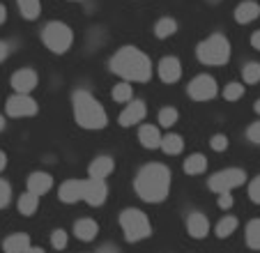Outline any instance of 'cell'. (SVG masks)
Listing matches in <instances>:
<instances>
[{
    "mask_svg": "<svg viewBox=\"0 0 260 253\" xmlns=\"http://www.w3.org/2000/svg\"><path fill=\"white\" fill-rule=\"evenodd\" d=\"M111 72L124 78V83H147L152 78V62L136 46H122L111 58Z\"/></svg>",
    "mask_w": 260,
    "mask_h": 253,
    "instance_id": "1",
    "label": "cell"
},
{
    "mask_svg": "<svg viewBox=\"0 0 260 253\" xmlns=\"http://www.w3.org/2000/svg\"><path fill=\"white\" fill-rule=\"evenodd\" d=\"M136 196L145 203H161L171 191V171L164 164H147L138 171L134 180Z\"/></svg>",
    "mask_w": 260,
    "mask_h": 253,
    "instance_id": "2",
    "label": "cell"
},
{
    "mask_svg": "<svg viewBox=\"0 0 260 253\" xmlns=\"http://www.w3.org/2000/svg\"><path fill=\"white\" fill-rule=\"evenodd\" d=\"M72 108H74V120L83 129H104L108 124V115L99 99H94L88 90H76L72 94Z\"/></svg>",
    "mask_w": 260,
    "mask_h": 253,
    "instance_id": "3",
    "label": "cell"
},
{
    "mask_svg": "<svg viewBox=\"0 0 260 253\" xmlns=\"http://www.w3.org/2000/svg\"><path fill=\"white\" fill-rule=\"evenodd\" d=\"M196 55L203 65H210V67L226 65L231 60V42H228V37L214 33L196 46Z\"/></svg>",
    "mask_w": 260,
    "mask_h": 253,
    "instance_id": "4",
    "label": "cell"
},
{
    "mask_svg": "<svg viewBox=\"0 0 260 253\" xmlns=\"http://www.w3.org/2000/svg\"><path fill=\"white\" fill-rule=\"evenodd\" d=\"M120 228H122L124 237H127L129 242H141V239H147L152 235V224H150L147 214L143 209H136V207L122 209V214H120Z\"/></svg>",
    "mask_w": 260,
    "mask_h": 253,
    "instance_id": "5",
    "label": "cell"
},
{
    "mask_svg": "<svg viewBox=\"0 0 260 253\" xmlns=\"http://www.w3.org/2000/svg\"><path fill=\"white\" fill-rule=\"evenodd\" d=\"M42 42H44V46L51 51V53L62 55L72 49L74 33L67 23H62V21H51V23H46L44 30H42Z\"/></svg>",
    "mask_w": 260,
    "mask_h": 253,
    "instance_id": "6",
    "label": "cell"
},
{
    "mask_svg": "<svg viewBox=\"0 0 260 253\" xmlns=\"http://www.w3.org/2000/svg\"><path fill=\"white\" fill-rule=\"evenodd\" d=\"M244 182H246V173L242 168H223V171L214 173L207 184H210V189L214 194H231L233 189L242 186Z\"/></svg>",
    "mask_w": 260,
    "mask_h": 253,
    "instance_id": "7",
    "label": "cell"
},
{
    "mask_svg": "<svg viewBox=\"0 0 260 253\" xmlns=\"http://www.w3.org/2000/svg\"><path fill=\"white\" fill-rule=\"evenodd\" d=\"M219 94V85H216L214 76L210 74H198L191 83H189V97L196 102H210Z\"/></svg>",
    "mask_w": 260,
    "mask_h": 253,
    "instance_id": "8",
    "label": "cell"
},
{
    "mask_svg": "<svg viewBox=\"0 0 260 253\" xmlns=\"http://www.w3.org/2000/svg\"><path fill=\"white\" fill-rule=\"evenodd\" d=\"M7 115L10 117H32L35 113L40 111L37 102H35L30 94H12L5 104Z\"/></svg>",
    "mask_w": 260,
    "mask_h": 253,
    "instance_id": "9",
    "label": "cell"
},
{
    "mask_svg": "<svg viewBox=\"0 0 260 253\" xmlns=\"http://www.w3.org/2000/svg\"><path fill=\"white\" fill-rule=\"evenodd\" d=\"M106 196H108V186L104 180H85L83 182V200L92 207H99V205L106 203Z\"/></svg>",
    "mask_w": 260,
    "mask_h": 253,
    "instance_id": "10",
    "label": "cell"
},
{
    "mask_svg": "<svg viewBox=\"0 0 260 253\" xmlns=\"http://www.w3.org/2000/svg\"><path fill=\"white\" fill-rule=\"evenodd\" d=\"M12 88L16 94H30L37 88V72L35 69H19L12 74Z\"/></svg>",
    "mask_w": 260,
    "mask_h": 253,
    "instance_id": "11",
    "label": "cell"
},
{
    "mask_svg": "<svg viewBox=\"0 0 260 253\" xmlns=\"http://www.w3.org/2000/svg\"><path fill=\"white\" fill-rule=\"evenodd\" d=\"M159 78L164 83H177L182 76V62L175 55H166V58L159 60Z\"/></svg>",
    "mask_w": 260,
    "mask_h": 253,
    "instance_id": "12",
    "label": "cell"
},
{
    "mask_svg": "<svg viewBox=\"0 0 260 253\" xmlns=\"http://www.w3.org/2000/svg\"><path fill=\"white\" fill-rule=\"evenodd\" d=\"M145 113H147L145 102H141V99H132V102L127 104V108L120 113V124H122V126L138 124V122L145 117Z\"/></svg>",
    "mask_w": 260,
    "mask_h": 253,
    "instance_id": "13",
    "label": "cell"
},
{
    "mask_svg": "<svg viewBox=\"0 0 260 253\" xmlns=\"http://www.w3.org/2000/svg\"><path fill=\"white\" fill-rule=\"evenodd\" d=\"M60 200L67 205L72 203H79L83 200V180H67L60 184V191H58Z\"/></svg>",
    "mask_w": 260,
    "mask_h": 253,
    "instance_id": "14",
    "label": "cell"
},
{
    "mask_svg": "<svg viewBox=\"0 0 260 253\" xmlns=\"http://www.w3.org/2000/svg\"><path fill=\"white\" fill-rule=\"evenodd\" d=\"M51 186H53V177L44 171H37L28 177V194L37 196V198L44 196L46 191H51Z\"/></svg>",
    "mask_w": 260,
    "mask_h": 253,
    "instance_id": "15",
    "label": "cell"
},
{
    "mask_svg": "<svg viewBox=\"0 0 260 253\" xmlns=\"http://www.w3.org/2000/svg\"><path fill=\"white\" fill-rule=\"evenodd\" d=\"M187 230L193 239H203L210 233V221H207V216L201 214V212H191L187 219Z\"/></svg>",
    "mask_w": 260,
    "mask_h": 253,
    "instance_id": "16",
    "label": "cell"
},
{
    "mask_svg": "<svg viewBox=\"0 0 260 253\" xmlns=\"http://www.w3.org/2000/svg\"><path fill=\"white\" fill-rule=\"evenodd\" d=\"M113 171H115V161L111 159V156H106V154L97 156V159L90 164V168H88V173H90L92 180H104V177H108Z\"/></svg>",
    "mask_w": 260,
    "mask_h": 253,
    "instance_id": "17",
    "label": "cell"
},
{
    "mask_svg": "<svg viewBox=\"0 0 260 253\" xmlns=\"http://www.w3.org/2000/svg\"><path fill=\"white\" fill-rule=\"evenodd\" d=\"M258 16H260V5L253 3V0H244V3H240V5L235 7V21L242 25L255 21Z\"/></svg>",
    "mask_w": 260,
    "mask_h": 253,
    "instance_id": "18",
    "label": "cell"
},
{
    "mask_svg": "<svg viewBox=\"0 0 260 253\" xmlns=\"http://www.w3.org/2000/svg\"><path fill=\"white\" fill-rule=\"evenodd\" d=\"M138 141H141V145L145 147V150H157V147L161 145V134H159L157 126L143 124L141 129H138Z\"/></svg>",
    "mask_w": 260,
    "mask_h": 253,
    "instance_id": "19",
    "label": "cell"
},
{
    "mask_svg": "<svg viewBox=\"0 0 260 253\" xmlns=\"http://www.w3.org/2000/svg\"><path fill=\"white\" fill-rule=\"evenodd\" d=\"M99 233V224L94 219H79L74 224V235L81 239V242H92Z\"/></svg>",
    "mask_w": 260,
    "mask_h": 253,
    "instance_id": "20",
    "label": "cell"
},
{
    "mask_svg": "<svg viewBox=\"0 0 260 253\" xmlns=\"http://www.w3.org/2000/svg\"><path fill=\"white\" fill-rule=\"evenodd\" d=\"M30 246H32V244H30V235H25V233L10 235V237L5 239V244H3L5 253H25Z\"/></svg>",
    "mask_w": 260,
    "mask_h": 253,
    "instance_id": "21",
    "label": "cell"
},
{
    "mask_svg": "<svg viewBox=\"0 0 260 253\" xmlns=\"http://www.w3.org/2000/svg\"><path fill=\"white\" fill-rule=\"evenodd\" d=\"M207 171V159L205 154H189L187 159H184V173L187 175H201V173Z\"/></svg>",
    "mask_w": 260,
    "mask_h": 253,
    "instance_id": "22",
    "label": "cell"
},
{
    "mask_svg": "<svg viewBox=\"0 0 260 253\" xmlns=\"http://www.w3.org/2000/svg\"><path fill=\"white\" fill-rule=\"evenodd\" d=\"M16 5H19V12L23 19L28 21H35L40 19L42 14V0H16Z\"/></svg>",
    "mask_w": 260,
    "mask_h": 253,
    "instance_id": "23",
    "label": "cell"
},
{
    "mask_svg": "<svg viewBox=\"0 0 260 253\" xmlns=\"http://www.w3.org/2000/svg\"><path fill=\"white\" fill-rule=\"evenodd\" d=\"M175 33H177V21L171 19V16H164V19H159L157 23H154V35H157L159 39H168Z\"/></svg>",
    "mask_w": 260,
    "mask_h": 253,
    "instance_id": "24",
    "label": "cell"
},
{
    "mask_svg": "<svg viewBox=\"0 0 260 253\" xmlns=\"http://www.w3.org/2000/svg\"><path fill=\"white\" fill-rule=\"evenodd\" d=\"M161 147L166 154H180L182 147H184V141H182L180 134H168V136H161Z\"/></svg>",
    "mask_w": 260,
    "mask_h": 253,
    "instance_id": "25",
    "label": "cell"
},
{
    "mask_svg": "<svg viewBox=\"0 0 260 253\" xmlns=\"http://www.w3.org/2000/svg\"><path fill=\"white\" fill-rule=\"evenodd\" d=\"M237 226H240V221H237L235 216H223V219L216 224L214 233H216V237H219V239H226V237H231V235L235 233Z\"/></svg>",
    "mask_w": 260,
    "mask_h": 253,
    "instance_id": "26",
    "label": "cell"
},
{
    "mask_svg": "<svg viewBox=\"0 0 260 253\" xmlns=\"http://www.w3.org/2000/svg\"><path fill=\"white\" fill-rule=\"evenodd\" d=\"M37 205H40V198L25 191V194L19 198V212H21L23 216H32L35 209H37Z\"/></svg>",
    "mask_w": 260,
    "mask_h": 253,
    "instance_id": "27",
    "label": "cell"
},
{
    "mask_svg": "<svg viewBox=\"0 0 260 253\" xmlns=\"http://www.w3.org/2000/svg\"><path fill=\"white\" fill-rule=\"evenodd\" d=\"M246 244L260 251V219L249 221V226H246Z\"/></svg>",
    "mask_w": 260,
    "mask_h": 253,
    "instance_id": "28",
    "label": "cell"
},
{
    "mask_svg": "<svg viewBox=\"0 0 260 253\" xmlns=\"http://www.w3.org/2000/svg\"><path fill=\"white\" fill-rule=\"evenodd\" d=\"M113 99L118 104H127V102H132L134 99V88H132V83H118L113 88Z\"/></svg>",
    "mask_w": 260,
    "mask_h": 253,
    "instance_id": "29",
    "label": "cell"
},
{
    "mask_svg": "<svg viewBox=\"0 0 260 253\" xmlns=\"http://www.w3.org/2000/svg\"><path fill=\"white\" fill-rule=\"evenodd\" d=\"M244 97V85L242 83H228L226 88H223V99L226 102H237V99H242Z\"/></svg>",
    "mask_w": 260,
    "mask_h": 253,
    "instance_id": "30",
    "label": "cell"
},
{
    "mask_svg": "<svg viewBox=\"0 0 260 253\" xmlns=\"http://www.w3.org/2000/svg\"><path fill=\"white\" fill-rule=\"evenodd\" d=\"M244 83H258L260 81V62H246L242 69Z\"/></svg>",
    "mask_w": 260,
    "mask_h": 253,
    "instance_id": "31",
    "label": "cell"
},
{
    "mask_svg": "<svg viewBox=\"0 0 260 253\" xmlns=\"http://www.w3.org/2000/svg\"><path fill=\"white\" fill-rule=\"evenodd\" d=\"M177 117H180V113H177L175 108H161V111H159V124L168 129V126L177 124Z\"/></svg>",
    "mask_w": 260,
    "mask_h": 253,
    "instance_id": "32",
    "label": "cell"
},
{
    "mask_svg": "<svg viewBox=\"0 0 260 253\" xmlns=\"http://www.w3.org/2000/svg\"><path fill=\"white\" fill-rule=\"evenodd\" d=\"M51 244H53V248H58V251H62V248L67 246V233H64L62 228L53 230V233H51Z\"/></svg>",
    "mask_w": 260,
    "mask_h": 253,
    "instance_id": "33",
    "label": "cell"
},
{
    "mask_svg": "<svg viewBox=\"0 0 260 253\" xmlns=\"http://www.w3.org/2000/svg\"><path fill=\"white\" fill-rule=\"evenodd\" d=\"M210 145H212L214 152H226L228 150V136L226 134H214L212 141H210Z\"/></svg>",
    "mask_w": 260,
    "mask_h": 253,
    "instance_id": "34",
    "label": "cell"
},
{
    "mask_svg": "<svg viewBox=\"0 0 260 253\" xmlns=\"http://www.w3.org/2000/svg\"><path fill=\"white\" fill-rule=\"evenodd\" d=\"M10 200H12V186L7 184L5 180H0V209L7 207Z\"/></svg>",
    "mask_w": 260,
    "mask_h": 253,
    "instance_id": "35",
    "label": "cell"
},
{
    "mask_svg": "<svg viewBox=\"0 0 260 253\" xmlns=\"http://www.w3.org/2000/svg\"><path fill=\"white\" fill-rule=\"evenodd\" d=\"M249 198L253 200L255 205H260V175L249 184Z\"/></svg>",
    "mask_w": 260,
    "mask_h": 253,
    "instance_id": "36",
    "label": "cell"
},
{
    "mask_svg": "<svg viewBox=\"0 0 260 253\" xmlns=\"http://www.w3.org/2000/svg\"><path fill=\"white\" fill-rule=\"evenodd\" d=\"M246 138H249L251 143H255V145H260V122H253V124L246 129Z\"/></svg>",
    "mask_w": 260,
    "mask_h": 253,
    "instance_id": "37",
    "label": "cell"
},
{
    "mask_svg": "<svg viewBox=\"0 0 260 253\" xmlns=\"http://www.w3.org/2000/svg\"><path fill=\"white\" fill-rule=\"evenodd\" d=\"M221 209H231L233 207V196L231 194H219V200H216Z\"/></svg>",
    "mask_w": 260,
    "mask_h": 253,
    "instance_id": "38",
    "label": "cell"
},
{
    "mask_svg": "<svg viewBox=\"0 0 260 253\" xmlns=\"http://www.w3.org/2000/svg\"><path fill=\"white\" fill-rule=\"evenodd\" d=\"M7 55H10V44H7V42H0V62H3Z\"/></svg>",
    "mask_w": 260,
    "mask_h": 253,
    "instance_id": "39",
    "label": "cell"
},
{
    "mask_svg": "<svg viewBox=\"0 0 260 253\" xmlns=\"http://www.w3.org/2000/svg\"><path fill=\"white\" fill-rule=\"evenodd\" d=\"M251 46H253L255 51H260V30H255V33L251 35Z\"/></svg>",
    "mask_w": 260,
    "mask_h": 253,
    "instance_id": "40",
    "label": "cell"
},
{
    "mask_svg": "<svg viewBox=\"0 0 260 253\" xmlns=\"http://www.w3.org/2000/svg\"><path fill=\"white\" fill-rule=\"evenodd\" d=\"M97 253H120V248L118 246H111V244H104Z\"/></svg>",
    "mask_w": 260,
    "mask_h": 253,
    "instance_id": "41",
    "label": "cell"
},
{
    "mask_svg": "<svg viewBox=\"0 0 260 253\" xmlns=\"http://www.w3.org/2000/svg\"><path fill=\"white\" fill-rule=\"evenodd\" d=\"M5 168H7V154H5L3 150H0V173L5 171Z\"/></svg>",
    "mask_w": 260,
    "mask_h": 253,
    "instance_id": "42",
    "label": "cell"
},
{
    "mask_svg": "<svg viewBox=\"0 0 260 253\" xmlns=\"http://www.w3.org/2000/svg\"><path fill=\"white\" fill-rule=\"evenodd\" d=\"M5 21H7V7L0 3V23H5Z\"/></svg>",
    "mask_w": 260,
    "mask_h": 253,
    "instance_id": "43",
    "label": "cell"
},
{
    "mask_svg": "<svg viewBox=\"0 0 260 253\" xmlns=\"http://www.w3.org/2000/svg\"><path fill=\"white\" fill-rule=\"evenodd\" d=\"M25 253H46V251H44V248H42V246H30Z\"/></svg>",
    "mask_w": 260,
    "mask_h": 253,
    "instance_id": "44",
    "label": "cell"
},
{
    "mask_svg": "<svg viewBox=\"0 0 260 253\" xmlns=\"http://www.w3.org/2000/svg\"><path fill=\"white\" fill-rule=\"evenodd\" d=\"M253 108H255V113H258V115H260V99H258V102H255V106H253Z\"/></svg>",
    "mask_w": 260,
    "mask_h": 253,
    "instance_id": "45",
    "label": "cell"
},
{
    "mask_svg": "<svg viewBox=\"0 0 260 253\" xmlns=\"http://www.w3.org/2000/svg\"><path fill=\"white\" fill-rule=\"evenodd\" d=\"M5 129V120H3V115H0V132Z\"/></svg>",
    "mask_w": 260,
    "mask_h": 253,
    "instance_id": "46",
    "label": "cell"
}]
</instances>
